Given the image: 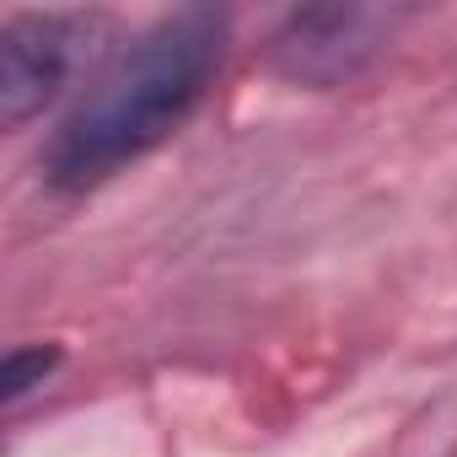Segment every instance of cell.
Segmentation results:
<instances>
[{
  "instance_id": "3",
  "label": "cell",
  "mask_w": 457,
  "mask_h": 457,
  "mask_svg": "<svg viewBox=\"0 0 457 457\" xmlns=\"http://www.w3.org/2000/svg\"><path fill=\"white\" fill-rule=\"evenodd\" d=\"M76 17H12L0 33V119L28 124L76 71Z\"/></svg>"
},
{
  "instance_id": "2",
  "label": "cell",
  "mask_w": 457,
  "mask_h": 457,
  "mask_svg": "<svg viewBox=\"0 0 457 457\" xmlns=\"http://www.w3.org/2000/svg\"><path fill=\"white\" fill-rule=\"evenodd\" d=\"M387 12H371V6H323V12H296L280 38H275V65L296 81H318V87H334V81H350L377 49H382V33H387Z\"/></svg>"
},
{
  "instance_id": "4",
  "label": "cell",
  "mask_w": 457,
  "mask_h": 457,
  "mask_svg": "<svg viewBox=\"0 0 457 457\" xmlns=\"http://www.w3.org/2000/svg\"><path fill=\"white\" fill-rule=\"evenodd\" d=\"M54 366H60V350H54V345H22V350H12L6 366H0V398L17 403V398H22L28 387H38Z\"/></svg>"
},
{
  "instance_id": "1",
  "label": "cell",
  "mask_w": 457,
  "mask_h": 457,
  "mask_svg": "<svg viewBox=\"0 0 457 457\" xmlns=\"http://www.w3.org/2000/svg\"><path fill=\"white\" fill-rule=\"evenodd\" d=\"M226 54V17L188 6L140 33L65 113L44 145V178L54 188H92L156 151L210 92Z\"/></svg>"
}]
</instances>
